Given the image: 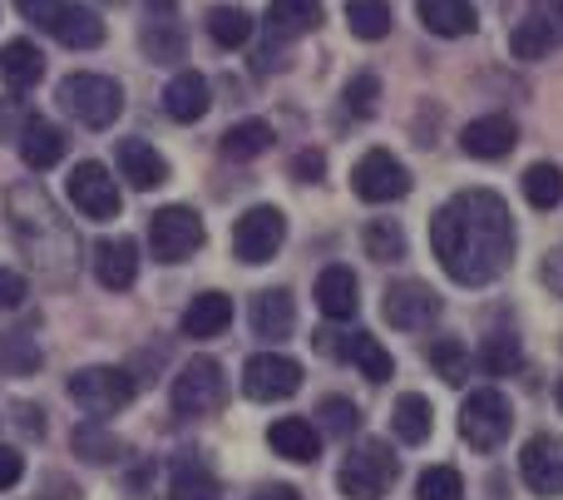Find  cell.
I'll return each instance as SVG.
<instances>
[{
	"label": "cell",
	"mask_w": 563,
	"mask_h": 500,
	"mask_svg": "<svg viewBox=\"0 0 563 500\" xmlns=\"http://www.w3.org/2000/svg\"><path fill=\"white\" fill-rule=\"evenodd\" d=\"M554 396H559V412H563V382H559V392H554Z\"/></svg>",
	"instance_id": "db71d44e"
},
{
	"label": "cell",
	"mask_w": 563,
	"mask_h": 500,
	"mask_svg": "<svg viewBox=\"0 0 563 500\" xmlns=\"http://www.w3.org/2000/svg\"><path fill=\"white\" fill-rule=\"evenodd\" d=\"M282 238H287V218H282V208L257 204V208H247V214L238 218L233 253L243 258V263H267V258H277Z\"/></svg>",
	"instance_id": "9c48e42d"
},
{
	"label": "cell",
	"mask_w": 563,
	"mask_h": 500,
	"mask_svg": "<svg viewBox=\"0 0 563 500\" xmlns=\"http://www.w3.org/2000/svg\"><path fill=\"white\" fill-rule=\"evenodd\" d=\"M361 243H366V253L376 258V263H400V258H406V233H400L396 218H376V224H366Z\"/></svg>",
	"instance_id": "e575fe53"
},
{
	"label": "cell",
	"mask_w": 563,
	"mask_h": 500,
	"mask_svg": "<svg viewBox=\"0 0 563 500\" xmlns=\"http://www.w3.org/2000/svg\"><path fill=\"white\" fill-rule=\"evenodd\" d=\"M59 6H65V0H15V10L25 20H35V25H49V15H55Z\"/></svg>",
	"instance_id": "c3c4849f"
},
{
	"label": "cell",
	"mask_w": 563,
	"mask_h": 500,
	"mask_svg": "<svg viewBox=\"0 0 563 500\" xmlns=\"http://www.w3.org/2000/svg\"><path fill=\"white\" fill-rule=\"evenodd\" d=\"M291 174H297L301 184H317V178L327 174V159H321L317 149H307V154H297V159H291Z\"/></svg>",
	"instance_id": "7dc6e473"
},
{
	"label": "cell",
	"mask_w": 563,
	"mask_h": 500,
	"mask_svg": "<svg viewBox=\"0 0 563 500\" xmlns=\"http://www.w3.org/2000/svg\"><path fill=\"white\" fill-rule=\"evenodd\" d=\"M253 30H257V20L247 15L243 6H213L208 10V35H213L223 50H243L247 40H253Z\"/></svg>",
	"instance_id": "f1b7e54d"
},
{
	"label": "cell",
	"mask_w": 563,
	"mask_h": 500,
	"mask_svg": "<svg viewBox=\"0 0 563 500\" xmlns=\"http://www.w3.org/2000/svg\"><path fill=\"white\" fill-rule=\"evenodd\" d=\"M65 149H69V139L59 124H49V119H40V115L25 119V129H20V159H25L30 169H55L59 159H65Z\"/></svg>",
	"instance_id": "44dd1931"
},
{
	"label": "cell",
	"mask_w": 563,
	"mask_h": 500,
	"mask_svg": "<svg viewBox=\"0 0 563 500\" xmlns=\"http://www.w3.org/2000/svg\"><path fill=\"white\" fill-rule=\"evenodd\" d=\"M396 452L390 446H380V442H366V446H356V452L341 461V471H336V486H341V496L346 500H380L396 486Z\"/></svg>",
	"instance_id": "277c9868"
},
{
	"label": "cell",
	"mask_w": 563,
	"mask_h": 500,
	"mask_svg": "<svg viewBox=\"0 0 563 500\" xmlns=\"http://www.w3.org/2000/svg\"><path fill=\"white\" fill-rule=\"evenodd\" d=\"M539 278H544V287L554 297H563V248H554V253L544 258V268H539Z\"/></svg>",
	"instance_id": "681fc988"
},
{
	"label": "cell",
	"mask_w": 563,
	"mask_h": 500,
	"mask_svg": "<svg viewBox=\"0 0 563 500\" xmlns=\"http://www.w3.org/2000/svg\"><path fill=\"white\" fill-rule=\"evenodd\" d=\"M139 45H144V55L154 59V65H178L188 40H184V25H178L174 15H154L144 30H139Z\"/></svg>",
	"instance_id": "4316f807"
},
{
	"label": "cell",
	"mask_w": 563,
	"mask_h": 500,
	"mask_svg": "<svg viewBox=\"0 0 563 500\" xmlns=\"http://www.w3.org/2000/svg\"><path fill=\"white\" fill-rule=\"evenodd\" d=\"M534 15L519 20V30L509 35V50L519 59H544L563 40V0H534Z\"/></svg>",
	"instance_id": "5bb4252c"
},
{
	"label": "cell",
	"mask_w": 563,
	"mask_h": 500,
	"mask_svg": "<svg viewBox=\"0 0 563 500\" xmlns=\"http://www.w3.org/2000/svg\"><path fill=\"white\" fill-rule=\"evenodd\" d=\"M49 35L59 40V45H69V50H95V45H104V20L95 15L89 6H59L55 15H49Z\"/></svg>",
	"instance_id": "ac0fdd59"
},
{
	"label": "cell",
	"mask_w": 563,
	"mask_h": 500,
	"mask_svg": "<svg viewBox=\"0 0 563 500\" xmlns=\"http://www.w3.org/2000/svg\"><path fill=\"white\" fill-rule=\"evenodd\" d=\"M228 323H233V297L228 293H198L184 307V337H198V343L228 333Z\"/></svg>",
	"instance_id": "cb8c5ba5"
},
{
	"label": "cell",
	"mask_w": 563,
	"mask_h": 500,
	"mask_svg": "<svg viewBox=\"0 0 563 500\" xmlns=\"http://www.w3.org/2000/svg\"><path fill=\"white\" fill-rule=\"evenodd\" d=\"M40 367V347L20 333H0V377H20Z\"/></svg>",
	"instance_id": "f35d334b"
},
{
	"label": "cell",
	"mask_w": 563,
	"mask_h": 500,
	"mask_svg": "<svg viewBox=\"0 0 563 500\" xmlns=\"http://www.w3.org/2000/svg\"><path fill=\"white\" fill-rule=\"evenodd\" d=\"M267 446H273L282 461H297V466H311L321 456L317 426L301 422V416H282V422H273V432H267Z\"/></svg>",
	"instance_id": "7402d4cb"
},
{
	"label": "cell",
	"mask_w": 563,
	"mask_h": 500,
	"mask_svg": "<svg viewBox=\"0 0 563 500\" xmlns=\"http://www.w3.org/2000/svg\"><path fill=\"white\" fill-rule=\"evenodd\" d=\"M109 6H114V0H109Z\"/></svg>",
	"instance_id": "11a10c76"
},
{
	"label": "cell",
	"mask_w": 563,
	"mask_h": 500,
	"mask_svg": "<svg viewBox=\"0 0 563 500\" xmlns=\"http://www.w3.org/2000/svg\"><path fill=\"white\" fill-rule=\"evenodd\" d=\"M218 149H223L228 159H257L273 149V124H267V119H243V124H233L218 139Z\"/></svg>",
	"instance_id": "4dcf8cb0"
},
{
	"label": "cell",
	"mask_w": 563,
	"mask_h": 500,
	"mask_svg": "<svg viewBox=\"0 0 563 500\" xmlns=\"http://www.w3.org/2000/svg\"><path fill=\"white\" fill-rule=\"evenodd\" d=\"M317 307L331 317V323H351L361 307V293H356V273L341 263L321 268L317 273Z\"/></svg>",
	"instance_id": "2e32d148"
},
{
	"label": "cell",
	"mask_w": 563,
	"mask_h": 500,
	"mask_svg": "<svg viewBox=\"0 0 563 500\" xmlns=\"http://www.w3.org/2000/svg\"><path fill=\"white\" fill-rule=\"evenodd\" d=\"M430 248L460 287H485L515 258V218L495 188H465L430 218Z\"/></svg>",
	"instance_id": "6da1fadb"
},
{
	"label": "cell",
	"mask_w": 563,
	"mask_h": 500,
	"mask_svg": "<svg viewBox=\"0 0 563 500\" xmlns=\"http://www.w3.org/2000/svg\"><path fill=\"white\" fill-rule=\"evenodd\" d=\"M430 367H435V377H440V382H450V387H460V382L470 377V357H465V347L450 343V337H440V343L430 347Z\"/></svg>",
	"instance_id": "60d3db41"
},
{
	"label": "cell",
	"mask_w": 563,
	"mask_h": 500,
	"mask_svg": "<svg viewBox=\"0 0 563 500\" xmlns=\"http://www.w3.org/2000/svg\"><path fill=\"white\" fill-rule=\"evenodd\" d=\"M144 6H148V15H174L178 0H144Z\"/></svg>",
	"instance_id": "f5cc1de1"
},
{
	"label": "cell",
	"mask_w": 563,
	"mask_h": 500,
	"mask_svg": "<svg viewBox=\"0 0 563 500\" xmlns=\"http://www.w3.org/2000/svg\"><path fill=\"white\" fill-rule=\"evenodd\" d=\"M45 500H75V486H69V481H55V476H49V481H45Z\"/></svg>",
	"instance_id": "f907efd6"
},
{
	"label": "cell",
	"mask_w": 563,
	"mask_h": 500,
	"mask_svg": "<svg viewBox=\"0 0 563 500\" xmlns=\"http://www.w3.org/2000/svg\"><path fill=\"white\" fill-rule=\"evenodd\" d=\"M515 432V402H509L499 387H475L460 406V436H465L475 452H499Z\"/></svg>",
	"instance_id": "7a4b0ae2"
},
{
	"label": "cell",
	"mask_w": 563,
	"mask_h": 500,
	"mask_svg": "<svg viewBox=\"0 0 563 500\" xmlns=\"http://www.w3.org/2000/svg\"><path fill=\"white\" fill-rule=\"evenodd\" d=\"M416 500H465V481L455 466H430L416 481Z\"/></svg>",
	"instance_id": "ab89813d"
},
{
	"label": "cell",
	"mask_w": 563,
	"mask_h": 500,
	"mask_svg": "<svg viewBox=\"0 0 563 500\" xmlns=\"http://www.w3.org/2000/svg\"><path fill=\"white\" fill-rule=\"evenodd\" d=\"M208 105H213V89H208V79L198 75V69H178V75L168 79V89H164L168 119H178V124H194V119L208 115Z\"/></svg>",
	"instance_id": "e0dca14e"
},
{
	"label": "cell",
	"mask_w": 563,
	"mask_h": 500,
	"mask_svg": "<svg viewBox=\"0 0 563 500\" xmlns=\"http://www.w3.org/2000/svg\"><path fill=\"white\" fill-rule=\"evenodd\" d=\"M351 343H356V333H351V327H321V333H317V352L321 357H331V362H351Z\"/></svg>",
	"instance_id": "ee69618b"
},
{
	"label": "cell",
	"mask_w": 563,
	"mask_h": 500,
	"mask_svg": "<svg viewBox=\"0 0 563 500\" xmlns=\"http://www.w3.org/2000/svg\"><path fill=\"white\" fill-rule=\"evenodd\" d=\"M223 402H228V382L213 357H194V362L178 367V377H174V412L178 416H213Z\"/></svg>",
	"instance_id": "5b68a950"
},
{
	"label": "cell",
	"mask_w": 563,
	"mask_h": 500,
	"mask_svg": "<svg viewBox=\"0 0 563 500\" xmlns=\"http://www.w3.org/2000/svg\"><path fill=\"white\" fill-rule=\"evenodd\" d=\"M346 25L356 40L390 35V0H346Z\"/></svg>",
	"instance_id": "1f68e13d"
},
{
	"label": "cell",
	"mask_w": 563,
	"mask_h": 500,
	"mask_svg": "<svg viewBox=\"0 0 563 500\" xmlns=\"http://www.w3.org/2000/svg\"><path fill=\"white\" fill-rule=\"evenodd\" d=\"M134 392H139V382L129 372H119V367H85V372L69 377V396H75L89 416L124 412V406L134 402Z\"/></svg>",
	"instance_id": "8992f818"
},
{
	"label": "cell",
	"mask_w": 563,
	"mask_h": 500,
	"mask_svg": "<svg viewBox=\"0 0 563 500\" xmlns=\"http://www.w3.org/2000/svg\"><path fill=\"white\" fill-rule=\"evenodd\" d=\"M386 323L400 327V333H420V327H435L440 317V293L430 283H416V278H406V283H390L386 287Z\"/></svg>",
	"instance_id": "30bf717a"
},
{
	"label": "cell",
	"mask_w": 563,
	"mask_h": 500,
	"mask_svg": "<svg viewBox=\"0 0 563 500\" xmlns=\"http://www.w3.org/2000/svg\"><path fill=\"white\" fill-rule=\"evenodd\" d=\"M95 278L104 287H114V293L134 287V278H139V243L134 238H104V243L95 248Z\"/></svg>",
	"instance_id": "ffe728a7"
},
{
	"label": "cell",
	"mask_w": 563,
	"mask_h": 500,
	"mask_svg": "<svg viewBox=\"0 0 563 500\" xmlns=\"http://www.w3.org/2000/svg\"><path fill=\"white\" fill-rule=\"evenodd\" d=\"M321 25V0H273L267 6V30L273 40H297Z\"/></svg>",
	"instance_id": "484cf974"
},
{
	"label": "cell",
	"mask_w": 563,
	"mask_h": 500,
	"mask_svg": "<svg viewBox=\"0 0 563 500\" xmlns=\"http://www.w3.org/2000/svg\"><path fill=\"white\" fill-rule=\"evenodd\" d=\"M30 297V283L15 273V268H0V313H10V307H25Z\"/></svg>",
	"instance_id": "f6af8a7d"
},
{
	"label": "cell",
	"mask_w": 563,
	"mask_h": 500,
	"mask_svg": "<svg viewBox=\"0 0 563 500\" xmlns=\"http://www.w3.org/2000/svg\"><path fill=\"white\" fill-rule=\"evenodd\" d=\"M351 362H356L361 377H366V382H376V387L390 382V372H396L390 352H386V347H380L371 333H356V343H351Z\"/></svg>",
	"instance_id": "8d00e7d4"
},
{
	"label": "cell",
	"mask_w": 563,
	"mask_h": 500,
	"mask_svg": "<svg viewBox=\"0 0 563 500\" xmlns=\"http://www.w3.org/2000/svg\"><path fill=\"white\" fill-rule=\"evenodd\" d=\"M519 362H525V352H519L515 333H489L485 347H479V367H485L489 377H515Z\"/></svg>",
	"instance_id": "836d02e7"
},
{
	"label": "cell",
	"mask_w": 563,
	"mask_h": 500,
	"mask_svg": "<svg viewBox=\"0 0 563 500\" xmlns=\"http://www.w3.org/2000/svg\"><path fill=\"white\" fill-rule=\"evenodd\" d=\"M20 476H25V456H20L15 446H0V491L20 486Z\"/></svg>",
	"instance_id": "bcb514c9"
},
{
	"label": "cell",
	"mask_w": 563,
	"mask_h": 500,
	"mask_svg": "<svg viewBox=\"0 0 563 500\" xmlns=\"http://www.w3.org/2000/svg\"><path fill=\"white\" fill-rule=\"evenodd\" d=\"M75 452L85 456V461H95V466H109V461H119L124 442H119L114 432H104V426H79V432H75Z\"/></svg>",
	"instance_id": "74e56055"
},
{
	"label": "cell",
	"mask_w": 563,
	"mask_h": 500,
	"mask_svg": "<svg viewBox=\"0 0 563 500\" xmlns=\"http://www.w3.org/2000/svg\"><path fill=\"white\" fill-rule=\"evenodd\" d=\"M301 387V367L291 362V357L282 352H257L247 357L243 367V392L253 396V402H282V396H291Z\"/></svg>",
	"instance_id": "7c38bea8"
},
{
	"label": "cell",
	"mask_w": 563,
	"mask_h": 500,
	"mask_svg": "<svg viewBox=\"0 0 563 500\" xmlns=\"http://www.w3.org/2000/svg\"><path fill=\"white\" fill-rule=\"evenodd\" d=\"M257 500H301V496L291 491V486H267V491L257 496Z\"/></svg>",
	"instance_id": "816d5d0a"
},
{
	"label": "cell",
	"mask_w": 563,
	"mask_h": 500,
	"mask_svg": "<svg viewBox=\"0 0 563 500\" xmlns=\"http://www.w3.org/2000/svg\"><path fill=\"white\" fill-rule=\"evenodd\" d=\"M341 99H346V115L351 119H371V115H376V105H380V79L376 75H356Z\"/></svg>",
	"instance_id": "7bdbcfd3"
},
{
	"label": "cell",
	"mask_w": 563,
	"mask_h": 500,
	"mask_svg": "<svg viewBox=\"0 0 563 500\" xmlns=\"http://www.w3.org/2000/svg\"><path fill=\"white\" fill-rule=\"evenodd\" d=\"M198 248H203V218L178 204L158 208L154 224H148V253H154L158 263H184Z\"/></svg>",
	"instance_id": "52a82bcc"
},
{
	"label": "cell",
	"mask_w": 563,
	"mask_h": 500,
	"mask_svg": "<svg viewBox=\"0 0 563 500\" xmlns=\"http://www.w3.org/2000/svg\"><path fill=\"white\" fill-rule=\"evenodd\" d=\"M460 144H465L470 159H505V154H515V144H519V124L509 115L470 119L465 134H460Z\"/></svg>",
	"instance_id": "9a60e30c"
},
{
	"label": "cell",
	"mask_w": 563,
	"mask_h": 500,
	"mask_svg": "<svg viewBox=\"0 0 563 500\" xmlns=\"http://www.w3.org/2000/svg\"><path fill=\"white\" fill-rule=\"evenodd\" d=\"M253 333L267 337V343H282V337L291 333V323H297V303H291V293H282V287H267V293L253 297Z\"/></svg>",
	"instance_id": "d4e9b609"
},
{
	"label": "cell",
	"mask_w": 563,
	"mask_h": 500,
	"mask_svg": "<svg viewBox=\"0 0 563 500\" xmlns=\"http://www.w3.org/2000/svg\"><path fill=\"white\" fill-rule=\"evenodd\" d=\"M390 426H396V436H400L406 446L430 442V426H435V422H430V402H426L420 392H406V396L396 402V412H390Z\"/></svg>",
	"instance_id": "f546056e"
},
{
	"label": "cell",
	"mask_w": 563,
	"mask_h": 500,
	"mask_svg": "<svg viewBox=\"0 0 563 500\" xmlns=\"http://www.w3.org/2000/svg\"><path fill=\"white\" fill-rule=\"evenodd\" d=\"M69 204L85 218H99V224L119 214V184L109 178V169L99 164V159L75 164V174H69Z\"/></svg>",
	"instance_id": "8fae6325"
},
{
	"label": "cell",
	"mask_w": 563,
	"mask_h": 500,
	"mask_svg": "<svg viewBox=\"0 0 563 500\" xmlns=\"http://www.w3.org/2000/svg\"><path fill=\"white\" fill-rule=\"evenodd\" d=\"M317 416H321V426H327L331 436H356V426H361L356 402H346V396H321Z\"/></svg>",
	"instance_id": "b9f144b4"
},
{
	"label": "cell",
	"mask_w": 563,
	"mask_h": 500,
	"mask_svg": "<svg viewBox=\"0 0 563 500\" xmlns=\"http://www.w3.org/2000/svg\"><path fill=\"white\" fill-rule=\"evenodd\" d=\"M519 476L534 496L559 500L563 496V442L559 436H529L519 452Z\"/></svg>",
	"instance_id": "4fadbf2b"
},
{
	"label": "cell",
	"mask_w": 563,
	"mask_h": 500,
	"mask_svg": "<svg viewBox=\"0 0 563 500\" xmlns=\"http://www.w3.org/2000/svg\"><path fill=\"white\" fill-rule=\"evenodd\" d=\"M351 188H356L361 204H396L410 194V174L390 149H366L351 169Z\"/></svg>",
	"instance_id": "ba28073f"
},
{
	"label": "cell",
	"mask_w": 563,
	"mask_h": 500,
	"mask_svg": "<svg viewBox=\"0 0 563 500\" xmlns=\"http://www.w3.org/2000/svg\"><path fill=\"white\" fill-rule=\"evenodd\" d=\"M0 75H5L10 89H30L40 75H45V55H40L35 40H10L0 50Z\"/></svg>",
	"instance_id": "83f0119b"
},
{
	"label": "cell",
	"mask_w": 563,
	"mask_h": 500,
	"mask_svg": "<svg viewBox=\"0 0 563 500\" xmlns=\"http://www.w3.org/2000/svg\"><path fill=\"white\" fill-rule=\"evenodd\" d=\"M525 198L534 208H559L563 204V169L559 164H529L525 169Z\"/></svg>",
	"instance_id": "d590c367"
},
{
	"label": "cell",
	"mask_w": 563,
	"mask_h": 500,
	"mask_svg": "<svg viewBox=\"0 0 563 500\" xmlns=\"http://www.w3.org/2000/svg\"><path fill=\"white\" fill-rule=\"evenodd\" d=\"M59 105L85 129H109L119 119V109H124V89L109 75H69L59 79Z\"/></svg>",
	"instance_id": "3957f363"
},
{
	"label": "cell",
	"mask_w": 563,
	"mask_h": 500,
	"mask_svg": "<svg viewBox=\"0 0 563 500\" xmlns=\"http://www.w3.org/2000/svg\"><path fill=\"white\" fill-rule=\"evenodd\" d=\"M168 500H218V481L203 461H178L174 466V486H168Z\"/></svg>",
	"instance_id": "d6a6232c"
},
{
	"label": "cell",
	"mask_w": 563,
	"mask_h": 500,
	"mask_svg": "<svg viewBox=\"0 0 563 500\" xmlns=\"http://www.w3.org/2000/svg\"><path fill=\"white\" fill-rule=\"evenodd\" d=\"M119 174H124L134 188H144V194H148V188H164L168 184V159L158 154L148 139H124V144H119Z\"/></svg>",
	"instance_id": "d6986e66"
},
{
	"label": "cell",
	"mask_w": 563,
	"mask_h": 500,
	"mask_svg": "<svg viewBox=\"0 0 563 500\" xmlns=\"http://www.w3.org/2000/svg\"><path fill=\"white\" fill-rule=\"evenodd\" d=\"M420 25L440 40H460V35H475L479 15L470 0H420Z\"/></svg>",
	"instance_id": "603a6c76"
}]
</instances>
